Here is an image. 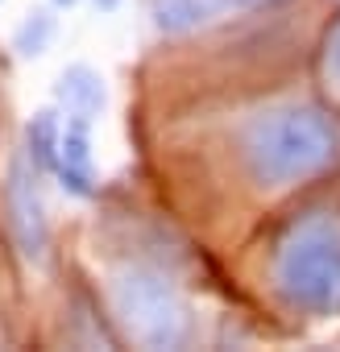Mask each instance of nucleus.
I'll return each instance as SVG.
<instances>
[{"label": "nucleus", "mask_w": 340, "mask_h": 352, "mask_svg": "<svg viewBox=\"0 0 340 352\" xmlns=\"http://www.w3.org/2000/svg\"><path fill=\"white\" fill-rule=\"evenodd\" d=\"M274 286L307 315H340V216L303 212L274 245Z\"/></svg>", "instance_id": "2"}, {"label": "nucleus", "mask_w": 340, "mask_h": 352, "mask_svg": "<svg viewBox=\"0 0 340 352\" xmlns=\"http://www.w3.org/2000/svg\"><path fill=\"white\" fill-rule=\"evenodd\" d=\"M50 38H54V17H50L46 9H34V13L17 25L13 46H17V54H21V58H38V54H46Z\"/></svg>", "instance_id": "9"}, {"label": "nucleus", "mask_w": 340, "mask_h": 352, "mask_svg": "<svg viewBox=\"0 0 340 352\" xmlns=\"http://www.w3.org/2000/svg\"><path fill=\"white\" fill-rule=\"evenodd\" d=\"M112 311L141 348H183L191 340V307L166 274L125 265L112 274Z\"/></svg>", "instance_id": "3"}, {"label": "nucleus", "mask_w": 340, "mask_h": 352, "mask_svg": "<svg viewBox=\"0 0 340 352\" xmlns=\"http://www.w3.org/2000/svg\"><path fill=\"white\" fill-rule=\"evenodd\" d=\"M59 100L67 104V112L75 120H87L92 124V116H100V108L108 104V91H104V79L92 67L75 63V67H67L59 75Z\"/></svg>", "instance_id": "6"}, {"label": "nucleus", "mask_w": 340, "mask_h": 352, "mask_svg": "<svg viewBox=\"0 0 340 352\" xmlns=\"http://www.w3.org/2000/svg\"><path fill=\"white\" fill-rule=\"evenodd\" d=\"M5 216H9V232H13L21 257L46 261L50 224H46L42 195H38V162L25 153H17L5 170Z\"/></svg>", "instance_id": "4"}, {"label": "nucleus", "mask_w": 340, "mask_h": 352, "mask_svg": "<svg viewBox=\"0 0 340 352\" xmlns=\"http://www.w3.org/2000/svg\"><path fill=\"white\" fill-rule=\"evenodd\" d=\"M54 5H59V9H67V5H75V0H54Z\"/></svg>", "instance_id": "13"}, {"label": "nucleus", "mask_w": 340, "mask_h": 352, "mask_svg": "<svg viewBox=\"0 0 340 352\" xmlns=\"http://www.w3.org/2000/svg\"><path fill=\"white\" fill-rule=\"evenodd\" d=\"M59 145H63V124H59V112L42 108L25 120V149L38 166L54 170V157H59Z\"/></svg>", "instance_id": "8"}, {"label": "nucleus", "mask_w": 340, "mask_h": 352, "mask_svg": "<svg viewBox=\"0 0 340 352\" xmlns=\"http://www.w3.org/2000/svg\"><path fill=\"white\" fill-rule=\"evenodd\" d=\"M257 5H270V0H220V9H257Z\"/></svg>", "instance_id": "11"}, {"label": "nucleus", "mask_w": 340, "mask_h": 352, "mask_svg": "<svg viewBox=\"0 0 340 352\" xmlns=\"http://www.w3.org/2000/svg\"><path fill=\"white\" fill-rule=\"evenodd\" d=\"M54 174L67 195L92 199L96 195V170H92V141H87V120H71L63 129V145L54 157Z\"/></svg>", "instance_id": "5"}, {"label": "nucleus", "mask_w": 340, "mask_h": 352, "mask_svg": "<svg viewBox=\"0 0 340 352\" xmlns=\"http://www.w3.org/2000/svg\"><path fill=\"white\" fill-rule=\"evenodd\" d=\"M116 5H120V0H96V9H104V13H108V9H116Z\"/></svg>", "instance_id": "12"}, {"label": "nucleus", "mask_w": 340, "mask_h": 352, "mask_svg": "<svg viewBox=\"0 0 340 352\" xmlns=\"http://www.w3.org/2000/svg\"><path fill=\"white\" fill-rule=\"evenodd\" d=\"M220 13V0H153V25L162 34H187Z\"/></svg>", "instance_id": "7"}, {"label": "nucleus", "mask_w": 340, "mask_h": 352, "mask_svg": "<svg viewBox=\"0 0 340 352\" xmlns=\"http://www.w3.org/2000/svg\"><path fill=\"white\" fill-rule=\"evenodd\" d=\"M323 67H328V75L340 83V17L328 25V38H323Z\"/></svg>", "instance_id": "10"}, {"label": "nucleus", "mask_w": 340, "mask_h": 352, "mask_svg": "<svg viewBox=\"0 0 340 352\" xmlns=\"http://www.w3.org/2000/svg\"><path fill=\"white\" fill-rule=\"evenodd\" d=\"M245 166L262 187H290L340 157V124L319 108H274L245 129Z\"/></svg>", "instance_id": "1"}]
</instances>
